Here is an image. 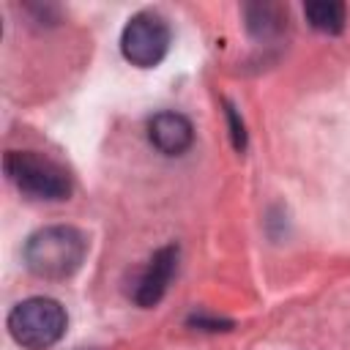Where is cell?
<instances>
[{
	"label": "cell",
	"instance_id": "2",
	"mask_svg": "<svg viewBox=\"0 0 350 350\" xmlns=\"http://www.w3.org/2000/svg\"><path fill=\"white\" fill-rule=\"evenodd\" d=\"M66 325H68L66 309L55 298H44V295L16 304L8 314V331L14 342L27 350H46L57 345L60 336L66 334Z\"/></svg>",
	"mask_w": 350,
	"mask_h": 350
},
{
	"label": "cell",
	"instance_id": "3",
	"mask_svg": "<svg viewBox=\"0 0 350 350\" xmlns=\"http://www.w3.org/2000/svg\"><path fill=\"white\" fill-rule=\"evenodd\" d=\"M3 164L11 183L27 197L66 200L71 194V175L49 156H41L36 150H8Z\"/></svg>",
	"mask_w": 350,
	"mask_h": 350
},
{
	"label": "cell",
	"instance_id": "6",
	"mask_svg": "<svg viewBox=\"0 0 350 350\" xmlns=\"http://www.w3.org/2000/svg\"><path fill=\"white\" fill-rule=\"evenodd\" d=\"M148 137L164 156H180L191 148L194 129L180 112H159L148 123Z\"/></svg>",
	"mask_w": 350,
	"mask_h": 350
},
{
	"label": "cell",
	"instance_id": "5",
	"mask_svg": "<svg viewBox=\"0 0 350 350\" xmlns=\"http://www.w3.org/2000/svg\"><path fill=\"white\" fill-rule=\"evenodd\" d=\"M175 271H178V246H164V249H159V252L148 260L145 271L139 273L131 298H134L139 306H156V304L164 298V293H167V287H170Z\"/></svg>",
	"mask_w": 350,
	"mask_h": 350
},
{
	"label": "cell",
	"instance_id": "7",
	"mask_svg": "<svg viewBox=\"0 0 350 350\" xmlns=\"http://www.w3.org/2000/svg\"><path fill=\"white\" fill-rule=\"evenodd\" d=\"M284 19H287V14L282 11V5H271V3L246 5V25H249V33L257 38L279 36L284 30Z\"/></svg>",
	"mask_w": 350,
	"mask_h": 350
},
{
	"label": "cell",
	"instance_id": "9",
	"mask_svg": "<svg viewBox=\"0 0 350 350\" xmlns=\"http://www.w3.org/2000/svg\"><path fill=\"white\" fill-rule=\"evenodd\" d=\"M227 115H230V126H232V139H235V148L241 150V148H243V139H246V137H243V123H238V118H235V112H232V109H230Z\"/></svg>",
	"mask_w": 350,
	"mask_h": 350
},
{
	"label": "cell",
	"instance_id": "1",
	"mask_svg": "<svg viewBox=\"0 0 350 350\" xmlns=\"http://www.w3.org/2000/svg\"><path fill=\"white\" fill-rule=\"evenodd\" d=\"M88 254V238L68 224L36 230L25 243V265L41 279H68L79 271Z\"/></svg>",
	"mask_w": 350,
	"mask_h": 350
},
{
	"label": "cell",
	"instance_id": "8",
	"mask_svg": "<svg viewBox=\"0 0 350 350\" xmlns=\"http://www.w3.org/2000/svg\"><path fill=\"white\" fill-rule=\"evenodd\" d=\"M304 14H306V22L314 30H320V33L336 36L345 27V5L336 3V0H314V3H306Z\"/></svg>",
	"mask_w": 350,
	"mask_h": 350
},
{
	"label": "cell",
	"instance_id": "4",
	"mask_svg": "<svg viewBox=\"0 0 350 350\" xmlns=\"http://www.w3.org/2000/svg\"><path fill=\"white\" fill-rule=\"evenodd\" d=\"M167 49H170V27L164 16L153 11H142L126 22L120 33V52L129 63L139 68H153L164 60Z\"/></svg>",
	"mask_w": 350,
	"mask_h": 350
}]
</instances>
